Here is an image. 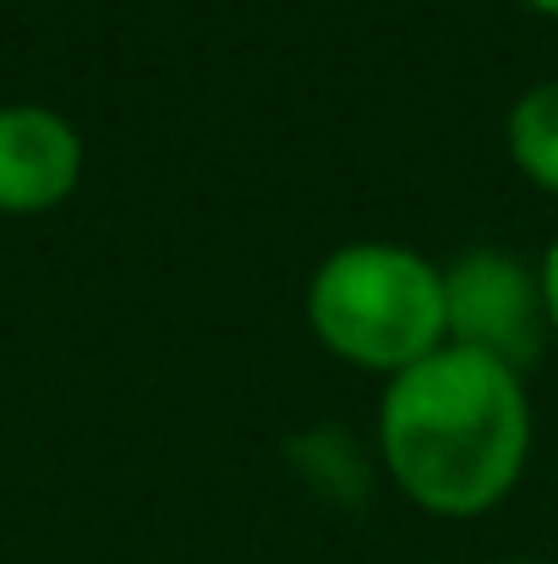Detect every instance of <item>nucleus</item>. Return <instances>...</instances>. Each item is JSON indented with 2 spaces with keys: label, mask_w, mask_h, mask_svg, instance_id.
Masks as SVG:
<instances>
[{
  "label": "nucleus",
  "mask_w": 558,
  "mask_h": 564,
  "mask_svg": "<svg viewBox=\"0 0 558 564\" xmlns=\"http://www.w3.org/2000/svg\"><path fill=\"white\" fill-rule=\"evenodd\" d=\"M378 449L394 488L444 521L504 505L532 455V400L515 368L471 346H438L383 383Z\"/></svg>",
  "instance_id": "obj_1"
},
{
  "label": "nucleus",
  "mask_w": 558,
  "mask_h": 564,
  "mask_svg": "<svg viewBox=\"0 0 558 564\" xmlns=\"http://www.w3.org/2000/svg\"><path fill=\"white\" fill-rule=\"evenodd\" d=\"M318 346L383 383L449 346L444 269L394 241H346L307 280Z\"/></svg>",
  "instance_id": "obj_2"
},
{
  "label": "nucleus",
  "mask_w": 558,
  "mask_h": 564,
  "mask_svg": "<svg viewBox=\"0 0 558 564\" xmlns=\"http://www.w3.org/2000/svg\"><path fill=\"white\" fill-rule=\"evenodd\" d=\"M444 318L449 346L499 357L515 373L532 368L543 357V340L554 335L543 274L504 247H471L444 269Z\"/></svg>",
  "instance_id": "obj_3"
},
{
  "label": "nucleus",
  "mask_w": 558,
  "mask_h": 564,
  "mask_svg": "<svg viewBox=\"0 0 558 564\" xmlns=\"http://www.w3.org/2000/svg\"><path fill=\"white\" fill-rule=\"evenodd\" d=\"M83 182V132L50 105H0V214H50Z\"/></svg>",
  "instance_id": "obj_4"
},
{
  "label": "nucleus",
  "mask_w": 558,
  "mask_h": 564,
  "mask_svg": "<svg viewBox=\"0 0 558 564\" xmlns=\"http://www.w3.org/2000/svg\"><path fill=\"white\" fill-rule=\"evenodd\" d=\"M504 143H510L515 171H521L532 187H543L548 197H558V77L532 83V88L510 105Z\"/></svg>",
  "instance_id": "obj_5"
},
{
  "label": "nucleus",
  "mask_w": 558,
  "mask_h": 564,
  "mask_svg": "<svg viewBox=\"0 0 558 564\" xmlns=\"http://www.w3.org/2000/svg\"><path fill=\"white\" fill-rule=\"evenodd\" d=\"M537 274H543V296H548V329L558 335V236L548 247V258L537 263Z\"/></svg>",
  "instance_id": "obj_6"
},
{
  "label": "nucleus",
  "mask_w": 558,
  "mask_h": 564,
  "mask_svg": "<svg viewBox=\"0 0 558 564\" xmlns=\"http://www.w3.org/2000/svg\"><path fill=\"white\" fill-rule=\"evenodd\" d=\"M532 11H543V17H558V0H526Z\"/></svg>",
  "instance_id": "obj_7"
}]
</instances>
